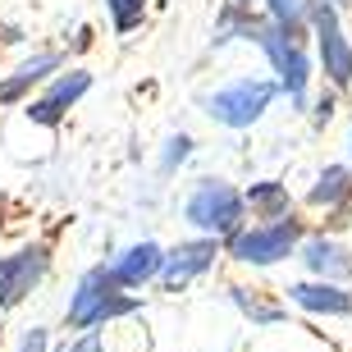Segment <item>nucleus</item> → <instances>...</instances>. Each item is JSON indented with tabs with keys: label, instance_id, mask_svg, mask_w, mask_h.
Masks as SVG:
<instances>
[{
	"label": "nucleus",
	"instance_id": "nucleus-1",
	"mask_svg": "<svg viewBox=\"0 0 352 352\" xmlns=\"http://www.w3.org/2000/svg\"><path fill=\"white\" fill-rule=\"evenodd\" d=\"M115 270H87L82 274L78 293H74V302H69V325L74 329H91L101 325V320H110V316H129L138 311V302L129 298H115Z\"/></svg>",
	"mask_w": 352,
	"mask_h": 352
},
{
	"label": "nucleus",
	"instance_id": "nucleus-2",
	"mask_svg": "<svg viewBox=\"0 0 352 352\" xmlns=\"http://www.w3.org/2000/svg\"><path fill=\"white\" fill-rule=\"evenodd\" d=\"M188 220H192L197 229H206V234H234L238 220H243V197H238L229 183L206 179L188 197Z\"/></svg>",
	"mask_w": 352,
	"mask_h": 352
},
{
	"label": "nucleus",
	"instance_id": "nucleus-3",
	"mask_svg": "<svg viewBox=\"0 0 352 352\" xmlns=\"http://www.w3.org/2000/svg\"><path fill=\"white\" fill-rule=\"evenodd\" d=\"M274 96V82H234V87H224L210 96V119H220V124H229V129H248V124H256L261 119V110L270 105Z\"/></svg>",
	"mask_w": 352,
	"mask_h": 352
},
{
	"label": "nucleus",
	"instance_id": "nucleus-4",
	"mask_svg": "<svg viewBox=\"0 0 352 352\" xmlns=\"http://www.w3.org/2000/svg\"><path fill=\"white\" fill-rule=\"evenodd\" d=\"M316 37H320V60H325V74L339 82V87H348V82H352V46H348V37H343L339 14H334V5H329V0H320V5H316Z\"/></svg>",
	"mask_w": 352,
	"mask_h": 352
},
{
	"label": "nucleus",
	"instance_id": "nucleus-5",
	"mask_svg": "<svg viewBox=\"0 0 352 352\" xmlns=\"http://www.w3.org/2000/svg\"><path fill=\"white\" fill-rule=\"evenodd\" d=\"M293 224H265V229H252V234H234L229 238V252L238 261H252V265H274L284 261L293 252Z\"/></svg>",
	"mask_w": 352,
	"mask_h": 352
},
{
	"label": "nucleus",
	"instance_id": "nucleus-6",
	"mask_svg": "<svg viewBox=\"0 0 352 352\" xmlns=\"http://www.w3.org/2000/svg\"><path fill=\"white\" fill-rule=\"evenodd\" d=\"M41 274H46V248H23L14 256H0V307H14L23 293H32Z\"/></svg>",
	"mask_w": 352,
	"mask_h": 352
},
{
	"label": "nucleus",
	"instance_id": "nucleus-7",
	"mask_svg": "<svg viewBox=\"0 0 352 352\" xmlns=\"http://www.w3.org/2000/svg\"><path fill=\"white\" fill-rule=\"evenodd\" d=\"M87 87H91V78H87V74H65V78L55 82V87L46 91L41 101H32V105H28V115L37 119V124H60V119H65V110H69L74 101H78V96H82Z\"/></svg>",
	"mask_w": 352,
	"mask_h": 352
},
{
	"label": "nucleus",
	"instance_id": "nucleus-8",
	"mask_svg": "<svg viewBox=\"0 0 352 352\" xmlns=\"http://www.w3.org/2000/svg\"><path fill=\"white\" fill-rule=\"evenodd\" d=\"M160 270H165V252H160L156 243H138V248H129L124 256H119L115 279L129 284V288H138V284H146V279H156Z\"/></svg>",
	"mask_w": 352,
	"mask_h": 352
},
{
	"label": "nucleus",
	"instance_id": "nucleus-9",
	"mask_svg": "<svg viewBox=\"0 0 352 352\" xmlns=\"http://www.w3.org/2000/svg\"><path fill=\"white\" fill-rule=\"evenodd\" d=\"M210 256H215V243H183L179 252H170L165 256V288H183L192 274H201L210 265Z\"/></svg>",
	"mask_w": 352,
	"mask_h": 352
},
{
	"label": "nucleus",
	"instance_id": "nucleus-10",
	"mask_svg": "<svg viewBox=\"0 0 352 352\" xmlns=\"http://www.w3.org/2000/svg\"><path fill=\"white\" fill-rule=\"evenodd\" d=\"M288 293L307 311H325V316H348L352 311V298L339 284H298V288H288Z\"/></svg>",
	"mask_w": 352,
	"mask_h": 352
},
{
	"label": "nucleus",
	"instance_id": "nucleus-11",
	"mask_svg": "<svg viewBox=\"0 0 352 352\" xmlns=\"http://www.w3.org/2000/svg\"><path fill=\"white\" fill-rule=\"evenodd\" d=\"M302 261L311 265L316 274H325V284H329V279H343V274H352L348 252L334 248V243H325V238H311V243L302 248Z\"/></svg>",
	"mask_w": 352,
	"mask_h": 352
},
{
	"label": "nucleus",
	"instance_id": "nucleus-12",
	"mask_svg": "<svg viewBox=\"0 0 352 352\" xmlns=\"http://www.w3.org/2000/svg\"><path fill=\"white\" fill-rule=\"evenodd\" d=\"M55 65H60V55H51V51L37 55V60H28V65L19 69V74H14L10 82H0V101H14V96H23V91L32 87L37 78H46V74H51Z\"/></svg>",
	"mask_w": 352,
	"mask_h": 352
},
{
	"label": "nucleus",
	"instance_id": "nucleus-13",
	"mask_svg": "<svg viewBox=\"0 0 352 352\" xmlns=\"http://www.w3.org/2000/svg\"><path fill=\"white\" fill-rule=\"evenodd\" d=\"M352 192V174L343 170V165H329L325 174H320V183L311 188V201L316 206H334L339 197H348Z\"/></svg>",
	"mask_w": 352,
	"mask_h": 352
},
{
	"label": "nucleus",
	"instance_id": "nucleus-14",
	"mask_svg": "<svg viewBox=\"0 0 352 352\" xmlns=\"http://www.w3.org/2000/svg\"><path fill=\"white\" fill-rule=\"evenodd\" d=\"M248 201H252L256 210H265L270 220H279V215H288V192L279 188V183H256V188L248 192Z\"/></svg>",
	"mask_w": 352,
	"mask_h": 352
},
{
	"label": "nucleus",
	"instance_id": "nucleus-15",
	"mask_svg": "<svg viewBox=\"0 0 352 352\" xmlns=\"http://www.w3.org/2000/svg\"><path fill=\"white\" fill-rule=\"evenodd\" d=\"M110 14H115V32H133V28L142 23V5L146 0H105Z\"/></svg>",
	"mask_w": 352,
	"mask_h": 352
},
{
	"label": "nucleus",
	"instance_id": "nucleus-16",
	"mask_svg": "<svg viewBox=\"0 0 352 352\" xmlns=\"http://www.w3.org/2000/svg\"><path fill=\"white\" fill-rule=\"evenodd\" d=\"M270 14H274V23H279V28L288 32V37H293V28H298L302 5H298V0H270Z\"/></svg>",
	"mask_w": 352,
	"mask_h": 352
},
{
	"label": "nucleus",
	"instance_id": "nucleus-17",
	"mask_svg": "<svg viewBox=\"0 0 352 352\" xmlns=\"http://www.w3.org/2000/svg\"><path fill=\"white\" fill-rule=\"evenodd\" d=\"M188 146H192V142H188L183 133H179V138H170V151H165V170H174V165H183V156H188Z\"/></svg>",
	"mask_w": 352,
	"mask_h": 352
},
{
	"label": "nucleus",
	"instance_id": "nucleus-18",
	"mask_svg": "<svg viewBox=\"0 0 352 352\" xmlns=\"http://www.w3.org/2000/svg\"><path fill=\"white\" fill-rule=\"evenodd\" d=\"M23 352H46V329H32L23 339Z\"/></svg>",
	"mask_w": 352,
	"mask_h": 352
},
{
	"label": "nucleus",
	"instance_id": "nucleus-19",
	"mask_svg": "<svg viewBox=\"0 0 352 352\" xmlns=\"http://www.w3.org/2000/svg\"><path fill=\"white\" fill-rule=\"evenodd\" d=\"M329 5H343V0H329Z\"/></svg>",
	"mask_w": 352,
	"mask_h": 352
}]
</instances>
